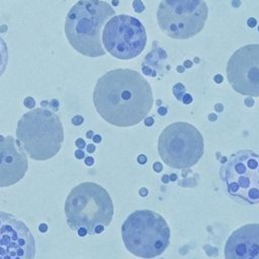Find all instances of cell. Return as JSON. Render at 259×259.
<instances>
[{
  "label": "cell",
  "mask_w": 259,
  "mask_h": 259,
  "mask_svg": "<svg viewBox=\"0 0 259 259\" xmlns=\"http://www.w3.org/2000/svg\"><path fill=\"white\" fill-rule=\"evenodd\" d=\"M94 149H95L94 146H92V145H89V146H88V151H89V152H93Z\"/></svg>",
  "instance_id": "cell-35"
},
{
  "label": "cell",
  "mask_w": 259,
  "mask_h": 259,
  "mask_svg": "<svg viewBox=\"0 0 259 259\" xmlns=\"http://www.w3.org/2000/svg\"><path fill=\"white\" fill-rule=\"evenodd\" d=\"M158 112L161 114V115H165L167 113V109L165 107H160L158 108Z\"/></svg>",
  "instance_id": "cell-26"
},
{
  "label": "cell",
  "mask_w": 259,
  "mask_h": 259,
  "mask_svg": "<svg viewBox=\"0 0 259 259\" xmlns=\"http://www.w3.org/2000/svg\"><path fill=\"white\" fill-rule=\"evenodd\" d=\"M112 3H113V5H114V6H116V5H118V0H113V1H112Z\"/></svg>",
  "instance_id": "cell-37"
},
{
  "label": "cell",
  "mask_w": 259,
  "mask_h": 259,
  "mask_svg": "<svg viewBox=\"0 0 259 259\" xmlns=\"http://www.w3.org/2000/svg\"><path fill=\"white\" fill-rule=\"evenodd\" d=\"M247 24L249 27H255V25L257 24V21L254 17H250L248 20H247Z\"/></svg>",
  "instance_id": "cell-20"
},
{
  "label": "cell",
  "mask_w": 259,
  "mask_h": 259,
  "mask_svg": "<svg viewBox=\"0 0 259 259\" xmlns=\"http://www.w3.org/2000/svg\"><path fill=\"white\" fill-rule=\"evenodd\" d=\"M167 180H168V178H167L166 176H164V177H163V181L166 183V182H167Z\"/></svg>",
  "instance_id": "cell-38"
},
{
  "label": "cell",
  "mask_w": 259,
  "mask_h": 259,
  "mask_svg": "<svg viewBox=\"0 0 259 259\" xmlns=\"http://www.w3.org/2000/svg\"><path fill=\"white\" fill-rule=\"evenodd\" d=\"M115 14L109 3L102 0H80L69 10L65 33L70 45L78 53L97 58L105 54L101 45L100 30Z\"/></svg>",
  "instance_id": "cell-3"
},
{
  "label": "cell",
  "mask_w": 259,
  "mask_h": 259,
  "mask_svg": "<svg viewBox=\"0 0 259 259\" xmlns=\"http://www.w3.org/2000/svg\"><path fill=\"white\" fill-rule=\"evenodd\" d=\"M147 193H148V190H147L146 188H141V189H140V194H141L142 196H146Z\"/></svg>",
  "instance_id": "cell-30"
},
{
  "label": "cell",
  "mask_w": 259,
  "mask_h": 259,
  "mask_svg": "<svg viewBox=\"0 0 259 259\" xmlns=\"http://www.w3.org/2000/svg\"><path fill=\"white\" fill-rule=\"evenodd\" d=\"M154 123V119L152 117H145V124L147 126H151Z\"/></svg>",
  "instance_id": "cell-22"
},
{
  "label": "cell",
  "mask_w": 259,
  "mask_h": 259,
  "mask_svg": "<svg viewBox=\"0 0 259 259\" xmlns=\"http://www.w3.org/2000/svg\"><path fill=\"white\" fill-rule=\"evenodd\" d=\"M8 63V49L2 37H0V77L3 75Z\"/></svg>",
  "instance_id": "cell-15"
},
{
  "label": "cell",
  "mask_w": 259,
  "mask_h": 259,
  "mask_svg": "<svg viewBox=\"0 0 259 259\" xmlns=\"http://www.w3.org/2000/svg\"><path fill=\"white\" fill-rule=\"evenodd\" d=\"M232 5H233V7H239L241 5V1L240 0H233Z\"/></svg>",
  "instance_id": "cell-27"
},
{
  "label": "cell",
  "mask_w": 259,
  "mask_h": 259,
  "mask_svg": "<svg viewBox=\"0 0 259 259\" xmlns=\"http://www.w3.org/2000/svg\"><path fill=\"white\" fill-rule=\"evenodd\" d=\"M209 119H210V120H215V119H217V115H215V114H212V113L209 114Z\"/></svg>",
  "instance_id": "cell-34"
},
{
  "label": "cell",
  "mask_w": 259,
  "mask_h": 259,
  "mask_svg": "<svg viewBox=\"0 0 259 259\" xmlns=\"http://www.w3.org/2000/svg\"><path fill=\"white\" fill-rule=\"evenodd\" d=\"M94 140L98 143V142L100 141V137H99V136H95V137H94Z\"/></svg>",
  "instance_id": "cell-36"
},
{
  "label": "cell",
  "mask_w": 259,
  "mask_h": 259,
  "mask_svg": "<svg viewBox=\"0 0 259 259\" xmlns=\"http://www.w3.org/2000/svg\"><path fill=\"white\" fill-rule=\"evenodd\" d=\"M184 67H185V68H190V67H192V62H190L189 60H186V61L184 62Z\"/></svg>",
  "instance_id": "cell-28"
},
{
  "label": "cell",
  "mask_w": 259,
  "mask_h": 259,
  "mask_svg": "<svg viewBox=\"0 0 259 259\" xmlns=\"http://www.w3.org/2000/svg\"><path fill=\"white\" fill-rule=\"evenodd\" d=\"M185 92V87L181 84V83H177L174 87H173V94L175 95V97L179 100L182 99L183 95Z\"/></svg>",
  "instance_id": "cell-16"
},
{
  "label": "cell",
  "mask_w": 259,
  "mask_h": 259,
  "mask_svg": "<svg viewBox=\"0 0 259 259\" xmlns=\"http://www.w3.org/2000/svg\"><path fill=\"white\" fill-rule=\"evenodd\" d=\"M203 138L192 124L177 121L167 125L158 140V153L162 161L174 169H188L203 154Z\"/></svg>",
  "instance_id": "cell-6"
},
{
  "label": "cell",
  "mask_w": 259,
  "mask_h": 259,
  "mask_svg": "<svg viewBox=\"0 0 259 259\" xmlns=\"http://www.w3.org/2000/svg\"><path fill=\"white\" fill-rule=\"evenodd\" d=\"M213 80H214L215 83H222V82H223V76L220 75V74H218V75L214 76Z\"/></svg>",
  "instance_id": "cell-25"
},
{
  "label": "cell",
  "mask_w": 259,
  "mask_h": 259,
  "mask_svg": "<svg viewBox=\"0 0 259 259\" xmlns=\"http://www.w3.org/2000/svg\"><path fill=\"white\" fill-rule=\"evenodd\" d=\"M86 164H87V165H91V164H93V159H92L91 157H89V159H87V160H86Z\"/></svg>",
  "instance_id": "cell-33"
},
{
  "label": "cell",
  "mask_w": 259,
  "mask_h": 259,
  "mask_svg": "<svg viewBox=\"0 0 259 259\" xmlns=\"http://www.w3.org/2000/svg\"><path fill=\"white\" fill-rule=\"evenodd\" d=\"M177 71H178L179 73H183V72H184V67H183V66H178V67H177Z\"/></svg>",
  "instance_id": "cell-32"
},
{
  "label": "cell",
  "mask_w": 259,
  "mask_h": 259,
  "mask_svg": "<svg viewBox=\"0 0 259 259\" xmlns=\"http://www.w3.org/2000/svg\"><path fill=\"white\" fill-rule=\"evenodd\" d=\"M82 121H83V117L80 116V115H77V116H75V117L72 119V122H73L74 124H76V125L82 123Z\"/></svg>",
  "instance_id": "cell-21"
},
{
  "label": "cell",
  "mask_w": 259,
  "mask_h": 259,
  "mask_svg": "<svg viewBox=\"0 0 259 259\" xmlns=\"http://www.w3.org/2000/svg\"><path fill=\"white\" fill-rule=\"evenodd\" d=\"M24 105L26 106V107H28V108H32L33 107V105H34V99L33 98H31V97H26L25 99H24Z\"/></svg>",
  "instance_id": "cell-18"
},
{
  "label": "cell",
  "mask_w": 259,
  "mask_h": 259,
  "mask_svg": "<svg viewBox=\"0 0 259 259\" xmlns=\"http://www.w3.org/2000/svg\"><path fill=\"white\" fill-rule=\"evenodd\" d=\"M161 50L162 49L157 48L152 53H150V54H148L146 56V59H145L144 64L142 66V70H143L145 75L156 76V73H155V70H154V66H157L158 64H160L163 60H165L167 58V54L165 52H163L161 54V56L159 55Z\"/></svg>",
  "instance_id": "cell-14"
},
{
  "label": "cell",
  "mask_w": 259,
  "mask_h": 259,
  "mask_svg": "<svg viewBox=\"0 0 259 259\" xmlns=\"http://www.w3.org/2000/svg\"><path fill=\"white\" fill-rule=\"evenodd\" d=\"M133 6H134V10L138 13H141L145 10V5L141 0H134Z\"/></svg>",
  "instance_id": "cell-17"
},
{
  "label": "cell",
  "mask_w": 259,
  "mask_h": 259,
  "mask_svg": "<svg viewBox=\"0 0 259 259\" xmlns=\"http://www.w3.org/2000/svg\"><path fill=\"white\" fill-rule=\"evenodd\" d=\"M146 161H147L146 156H144V155H140V156L138 157V162H139L140 164H145V163H146Z\"/></svg>",
  "instance_id": "cell-24"
},
{
  "label": "cell",
  "mask_w": 259,
  "mask_h": 259,
  "mask_svg": "<svg viewBox=\"0 0 259 259\" xmlns=\"http://www.w3.org/2000/svg\"><path fill=\"white\" fill-rule=\"evenodd\" d=\"M221 178L229 195L241 201L259 203V154L242 150L221 167Z\"/></svg>",
  "instance_id": "cell-8"
},
{
  "label": "cell",
  "mask_w": 259,
  "mask_h": 259,
  "mask_svg": "<svg viewBox=\"0 0 259 259\" xmlns=\"http://www.w3.org/2000/svg\"><path fill=\"white\" fill-rule=\"evenodd\" d=\"M17 145L29 158L45 161L55 157L64 142L60 117L47 108H34L24 113L17 122Z\"/></svg>",
  "instance_id": "cell-4"
},
{
  "label": "cell",
  "mask_w": 259,
  "mask_h": 259,
  "mask_svg": "<svg viewBox=\"0 0 259 259\" xmlns=\"http://www.w3.org/2000/svg\"><path fill=\"white\" fill-rule=\"evenodd\" d=\"M102 41L105 50L119 60H131L145 49L147 33L142 22L130 15L111 17L104 25Z\"/></svg>",
  "instance_id": "cell-9"
},
{
  "label": "cell",
  "mask_w": 259,
  "mask_h": 259,
  "mask_svg": "<svg viewBox=\"0 0 259 259\" xmlns=\"http://www.w3.org/2000/svg\"><path fill=\"white\" fill-rule=\"evenodd\" d=\"M227 78L233 89L247 96H259V44L238 49L227 64Z\"/></svg>",
  "instance_id": "cell-10"
},
{
  "label": "cell",
  "mask_w": 259,
  "mask_h": 259,
  "mask_svg": "<svg viewBox=\"0 0 259 259\" xmlns=\"http://www.w3.org/2000/svg\"><path fill=\"white\" fill-rule=\"evenodd\" d=\"M214 107H215V109H217L218 111H222V110H223V108H224V107H223V105H222V104H220V103L215 104V105H214Z\"/></svg>",
  "instance_id": "cell-31"
},
{
  "label": "cell",
  "mask_w": 259,
  "mask_h": 259,
  "mask_svg": "<svg viewBox=\"0 0 259 259\" xmlns=\"http://www.w3.org/2000/svg\"><path fill=\"white\" fill-rule=\"evenodd\" d=\"M226 259H259V224H248L235 230L225 246Z\"/></svg>",
  "instance_id": "cell-13"
},
{
  "label": "cell",
  "mask_w": 259,
  "mask_h": 259,
  "mask_svg": "<svg viewBox=\"0 0 259 259\" xmlns=\"http://www.w3.org/2000/svg\"><path fill=\"white\" fill-rule=\"evenodd\" d=\"M258 30H259V26H258Z\"/></svg>",
  "instance_id": "cell-39"
},
{
  "label": "cell",
  "mask_w": 259,
  "mask_h": 259,
  "mask_svg": "<svg viewBox=\"0 0 259 259\" xmlns=\"http://www.w3.org/2000/svg\"><path fill=\"white\" fill-rule=\"evenodd\" d=\"M154 170L156 171V172H160L161 170H162V165H161V163H158V162H156V163H154Z\"/></svg>",
  "instance_id": "cell-23"
},
{
  "label": "cell",
  "mask_w": 259,
  "mask_h": 259,
  "mask_svg": "<svg viewBox=\"0 0 259 259\" xmlns=\"http://www.w3.org/2000/svg\"><path fill=\"white\" fill-rule=\"evenodd\" d=\"M150 83L132 69H114L102 75L93 91L99 115L112 125L133 126L144 119L153 106Z\"/></svg>",
  "instance_id": "cell-1"
},
{
  "label": "cell",
  "mask_w": 259,
  "mask_h": 259,
  "mask_svg": "<svg viewBox=\"0 0 259 259\" xmlns=\"http://www.w3.org/2000/svg\"><path fill=\"white\" fill-rule=\"evenodd\" d=\"M28 169V161L12 136L0 135V187L19 182Z\"/></svg>",
  "instance_id": "cell-12"
},
{
  "label": "cell",
  "mask_w": 259,
  "mask_h": 259,
  "mask_svg": "<svg viewBox=\"0 0 259 259\" xmlns=\"http://www.w3.org/2000/svg\"><path fill=\"white\" fill-rule=\"evenodd\" d=\"M69 227L79 235L100 234L113 217V203L107 190L95 182L73 187L64 206Z\"/></svg>",
  "instance_id": "cell-2"
},
{
  "label": "cell",
  "mask_w": 259,
  "mask_h": 259,
  "mask_svg": "<svg viewBox=\"0 0 259 259\" xmlns=\"http://www.w3.org/2000/svg\"><path fill=\"white\" fill-rule=\"evenodd\" d=\"M207 13L204 0H162L157 20L160 28L170 37L187 39L203 28Z\"/></svg>",
  "instance_id": "cell-7"
},
{
  "label": "cell",
  "mask_w": 259,
  "mask_h": 259,
  "mask_svg": "<svg viewBox=\"0 0 259 259\" xmlns=\"http://www.w3.org/2000/svg\"><path fill=\"white\" fill-rule=\"evenodd\" d=\"M181 100L183 101V103L188 104V103H190V102L192 101V97H191V95H190V94H184Z\"/></svg>",
  "instance_id": "cell-19"
},
{
  "label": "cell",
  "mask_w": 259,
  "mask_h": 259,
  "mask_svg": "<svg viewBox=\"0 0 259 259\" xmlns=\"http://www.w3.org/2000/svg\"><path fill=\"white\" fill-rule=\"evenodd\" d=\"M125 248L135 256L155 258L161 255L170 242V229L166 220L149 209L132 212L121 226Z\"/></svg>",
  "instance_id": "cell-5"
},
{
  "label": "cell",
  "mask_w": 259,
  "mask_h": 259,
  "mask_svg": "<svg viewBox=\"0 0 259 259\" xmlns=\"http://www.w3.org/2000/svg\"><path fill=\"white\" fill-rule=\"evenodd\" d=\"M245 103H246V105H248V106H252V105H253V100H252V98H247V99L245 100Z\"/></svg>",
  "instance_id": "cell-29"
},
{
  "label": "cell",
  "mask_w": 259,
  "mask_h": 259,
  "mask_svg": "<svg viewBox=\"0 0 259 259\" xmlns=\"http://www.w3.org/2000/svg\"><path fill=\"white\" fill-rule=\"evenodd\" d=\"M35 241L28 227L11 213L0 211V259H34Z\"/></svg>",
  "instance_id": "cell-11"
}]
</instances>
